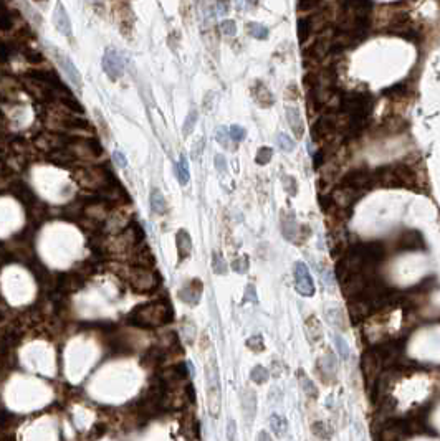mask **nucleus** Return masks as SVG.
I'll return each mask as SVG.
<instances>
[{
	"label": "nucleus",
	"instance_id": "nucleus-6",
	"mask_svg": "<svg viewBox=\"0 0 440 441\" xmlns=\"http://www.w3.org/2000/svg\"><path fill=\"white\" fill-rule=\"evenodd\" d=\"M339 185L364 193L372 185H376V182H374V172L366 171V168H353V171L342 175Z\"/></svg>",
	"mask_w": 440,
	"mask_h": 441
},
{
	"label": "nucleus",
	"instance_id": "nucleus-3",
	"mask_svg": "<svg viewBox=\"0 0 440 441\" xmlns=\"http://www.w3.org/2000/svg\"><path fill=\"white\" fill-rule=\"evenodd\" d=\"M78 162H86V164H98L105 157V149L95 138L88 135H70V142L67 146Z\"/></svg>",
	"mask_w": 440,
	"mask_h": 441
},
{
	"label": "nucleus",
	"instance_id": "nucleus-55",
	"mask_svg": "<svg viewBox=\"0 0 440 441\" xmlns=\"http://www.w3.org/2000/svg\"><path fill=\"white\" fill-rule=\"evenodd\" d=\"M113 159H114V162H116V165L118 167H126V157H124V154L122 152H119V151H114V154H113Z\"/></svg>",
	"mask_w": 440,
	"mask_h": 441
},
{
	"label": "nucleus",
	"instance_id": "nucleus-26",
	"mask_svg": "<svg viewBox=\"0 0 440 441\" xmlns=\"http://www.w3.org/2000/svg\"><path fill=\"white\" fill-rule=\"evenodd\" d=\"M305 330H306V335L309 342L313 344H318L323 339V329H321V324L320 321L316 319L315 316H309L308 319L305 321Z\"/></svg>",
	"mask_w": 440,
	"mask_h": 441
},
{
	"label": "nucleus",
	"instance_id": "nucleus-46",
	"mask_svg": "<svg viewBox=\"0 0 440 441\" xmlns=\"http://www.w3.org/2000/svg\"><path fill=\"white\" fill-rule=\"evenodd\" d=\"M245 135H247V131H245V127L238 126V124H234V126L230 127V138H232V141L242 142L245 139Z\"/></svg>",
	"mask_w": 440,
	"mask_h": 441
},
{
	"label": "nucleus",
	"instance_id": "nucleus-24",
	"mask_svg": "<svg viewBox=\"0 0 440 441\" xmlns=\"http://www.w3.org/2000/svg\"><path fill=\"white\" fill-rule=\"evenodd\" d=\"M287 118L291 126V131L295 132V135L298 139L303 138V132H305V124H303V118L298 108L295 106H287Z\"/></svg>",
	"mask_w": 440,
	"mask_h": 441
},
{
	"label": "nucleus",
	"instance_id": "nucleus-53",
	"mask_svg": "<svg viewBox=\"0 0 440 441\" xmlns=\"http://www.w3.org/2000/svg\"><path fill=\"white\" fill-rule=\"evenodd\" d=\"M204 144H205V139L204 138H200L196 144H194V151H192V157L194 159H197L200 154H202V151H204Z\"/></svg>",
	"mask_w": 440,
	"mask_h": 441
},
{
	"label": "nucleus",
	"instance_id": "nucleus-33",
	"mask_svg": "<svg viewBox=\"0 0 440 441\" xmlns=\"http://www.w3.org/2000/svg\"><path fill=\"white\" fill-rule=\"evenodd\" d=\"M247 31L254 38H257V40H265V38L268 37V28L262 23H255V22L247 23Z\"/></svg>",
	"mask_w": 440,
	"mask_h": 441
},
{
	"label": "nucleus",
	"instance_id": "nucleus-22",
	"mask_svg": "<svg viewBox=\"0 0 440 441\" xmlns=\"http://www.w3.org/2000/svg\"><path fill=\"white\" fill-rule=\"evenodd\" d=\"M53 23H55L56 30L60 31L61 35L71 37V22H70V17H68L67 10H65V7H63L60 2L56 4L55 12H53Z\"/></svg>",
	"mask_w": 440,
	"mask_h": 441
},
{
	"label": "nucleus",
	"instance_id": "nucleus-14",
	"mask_svg": "<svg viewBox=\"0 0 440 441\" xmlns=\"http://www.w3.org/2000/svg\"><path fill=\"white\" fill-rule=\"evenodd\" d=\"M131 255V263L133 266H142V268H152L156 264V258H154L151 248L147 246L144 242L139 243L138 246H134L133 251L129 253Z\"/></svg>",
	"mask_w": 440,
	"mask_h": 441
},
{
	"label": "nucleus",
	"instance_id": "nucleus-56",
	"mask_svg": "<svg viewBox=\"0 0 440 441\" xmlns=\"http://www.w3.org/2000/svg\"><path fill=\"white\" fill-rule=\"evenodd\" d=\"M235 431H237V428H235V421H234V420H230V421H229V428H227V439H229V441H235Z\"/></svg>",
	"mask_w": 440,
	"mask_h": 441
},
{
	"label": "nucleus",
	"instance_id": "nucleus-12",
	"mask_svg": "<svg viewBox=\"0 0 440 441\" xmlns=\"http://www.w3.org/2000/svg\"><path fill=\"white\" fill-rule=\"evenodd\" d=\"M103 70L113 81H118L124 73V60L114 48H106L103 56Z\"/></svg>",
	"mask_w": 440,
	"mask_h": 441
},
{
	"label": "nucleus",
	"instance_id": "nucleus-31",
	"mask_svg": "<svg viewBox=\"0 0 440 441\" xmlns=\"http://www.w3.org/2000/svg\"><path fill=\"white\" fill-rule=\"evenodd\" d=\"M174 168H176V175H177L180 185H185L187 182H189V165H187L185 155H180V162L179 164H174Z\"/></svg>",
	"mask_w": 440,
	"mask_h": 441
},
{
	"label": "nucleus",
	"instance_id": "nucleus-30",
	"mask_svg": "<svg viewBox=\"0 0 440 441\" xmlns=\"http://www.w3.org/2000/svg\"><path fill=\"white\" fill-rule=\"evenodd\" d=\"M20 53L23 55L25 60H27V63H30L34 68H38V64L43 63V55H42L38 50L32 48L30 45H28V47L22 48V50H20Z\"/></svg>",
	"mask_w": 440,
	"mask_h": 441
},
{
	"label": "nucleus",
	"instance_id": "nucleus-38",
	"mask_svg": "<svg viewBox=\"0 0 440 441\" xmlns=\"http://www.w3.org/2000/svg\"><path fill=\"white\" fill-rule=\"evenodd\" d=\"M271 157H273V151H271L270 147H260L257 151L255 162L258 165H265V164H268V162L271 160Z\"/></svg>",
	"mask_w": 440,
	"mask_h": 441
},
{
	"label": "nucleus",
	"instance_id": "nucleus-49",
	"mask_svg": "<svg viewBox=\"0 0 440 441\" xmlns=\"http://www.w3.org/2000/svg\"><path fill=\"white\" fill-rule=\"evenodd\" d=\"M328 316H329V319L333 321L334 326H338L339 329H346V327H348L346 324H342V322H344V314H342V311H341V309L336 308V309H334V316H333V314H329V313H328Z\"/></svg>",
	"mask_w": 440,
	"mask_h": 441
},
{
	"label": "nucleus",
	"instance_id": "nucleus-8",
	"mask_svg": "<svg viewBox=\"0 0 440 441\" xmlns=\"http://www.w3.org/2000/svg\"><path fill=\"white\" fill-rule=\"evenodd\" d=\"M48 48H50L51 58H53L55 63L61 68V71L65 73V76H67L68 80H70V83L73 84V86H76V88H80V89H81V86H83L81 75H80L78 68L75 66V63L71 61V58H70L67 53H63V51H61L60 48H56V47H48Z\"/></svg>",
	"mask_w": 440,
	"mask_h": 441
},
{
	"label": "nucleus",
	"instance_id": "nucleus-16",
	"mask_svg": "<svg viewBox=\"0 0 440 441\" xmlns=\"http://www.w3.org/2000/svg\"><path fill=\"white\" fill-rule=\"evenodd\" d=\"M316 372H318L320 379L325 382V384H334L336 382V362H334L333 354H326V355H323L321 359H318Z\"/></svg>",
	"mask_w": 440,
	"mask_h": 441
},
{
	"label": "nucleus",
	"instance_id": "nucleus-29",
	"mask_svg": "<svg viewBox=\"0 0 440 441\" xmlns=\"http://www.w3.org/2000/svg\"><path fill=\"white\" fill-rule=\"evenodd\" d=\"M298 380H300V384L303 387V392H305L306 397L318 398V388H316V385L311 382V379H309L303 370H298Z\"/></svg>",
	"mask_w": 440,
	"mask_h": 441
},
{
	"label": "nucleus",
	"instance_id": "nucleus-37",
	"mask_svg": "<svg viewBox=\"0 0 440 441\" xmlns=\"http://www.w3.org/2000/svg\"><path fill=\"white\" fill-rule=\"evenodd\" d=\"M407 93V88L404 83H397L394 84V86L384 89V96H387V98H392V99H399L402 98V96H405Z\"/></svg>",
	"mask_w": 440,
	"mask_h": 441
},
{
	"label": "nucleus",
	"instance_id": "nucleus-1",
	"mask_svg": "<svg viewBox=\"0 0 440 441\" xmlns=\"http://www.w3.org/2000/svg\"><path fill=\"white\" fill-rule=\"evenodd\" d=\"M174 311L167 299L151 301L134 308L129 314V322L142 329H156L172 322Z\"/></svg>",
	"mask_w": 440,
	"mask_h": 441
},
{
	"label": "nucleus",
	"instance_id": "nucleus-7",
	"mask_svg": "<svg viewBox=\"0 0 440 441\" xmlns=\"http://www.w3.org/2000/svg\"><path fill=\"white\" fill-rule=\"evenodd\" d=\"M374 352L379 357L383 367L384 365L391 367L400 360V355L404 352V342L400 339H386L374 347Z\"/></svg>",
	"mask_w": 440,
	"mask_h": 441
},
{
	"label": "nucleus",
	"instance_id": "nucleus-51",
	"mask_svg": "<svg viewBox=\"0 0 440 441\" xmlns=\"http://www.w3.org/2000/svg\"><path fill=\"white\" fill-rule=\"evenodd\" d=\"M300 98V91H298V88H296V84L295 83H291L290 86L287 88V91H285V99L287 101H295V99H298Z\"/></svg>",
	"mask_w": 440,
	"mask_h": 441
},
{
	"label": "nucleus",
	"instance_id": "nucleus-13",
	"mask_svg": "<svg viewBox=\"0 0 440 441\" xmlns=\"http://www.w3.org/2000/svg\"><path fill=\"white\" fill-rule=\"evenodd\" d=\"M397 248L402 251H417L425 248L424 236L417 230H405L397 238Z\"/></svg>",
	"mask_w": 440,
	"mask_h": 441
},
{
	"label": "nucleus",
	"instance_id": "nucleus-27",
	"mask_svg": "<svg viewBox=\"0 0 440 441\" xmlns=\"http://www.w3.org/2000/svg\"><path fill=\"white\" fill-rule=\"evenodd\" d=\"M27 212H28L30 222L35 223V225H40L45 220V217H47V213H48L47 205H45L43 202H40V200H35L34 203H30L27 207Z\"/></svg>",
	"mask_w": 440,
	"mask_h": 441
},
{
	"label": "nucleus",
	"instance_id": "nucleus-41",
	"mask_svg": "<svg viewBox=\"0 0 440 441\" xmlns=\"http://www.w3.org/2000/svg\"><path fill=\"white\" fill-rule=\"evenodd\" d=\"M333 341H334V344H336V349H338V352H339V355H341V359L342 360H348L349 359V346H348V342L342 339L341 335H334L333 337Z\"/></svg>",
	"mask_w": 440,
	"mask_h": 441
},
{
	"label": "nucleus",
	"instance_id": "nucleus-9",
	"mask_svg": "<svg viewBox=\"0 0 440 441\" xmlns=\"http://www.w3.org/2000/svg\"><path fill=\"white\" fill-rule=\"evenodd\" d=\"M113 12L116 15V20H118V28L121 31V35L126 38H131L133 28H134V15H133L131 5L128 4V0H116Z\"/></svg>",
	"mask_w": 440,
	"mask_h": 441
},
{
	"label": "nucleus",
	"instance_id": "nucleus-23",
	"mask_svg": "<svg viewBox=\"0 0 440 441\" xmlns=\"http://www.w3.org/2000/svg\"><path fill=\"white\" fill-rule=\"evenodd\" d=\"M164 359H166V349L149 347V349L146 350L144 357H142V367H146V368H156L159 365H163Z\"/></svg>",
	"mask_w": 440,
	"mask_h": 441
},
{
	"label": "nucleus",
	"instance_id": "nucleus-28",
	"mask_svg": "<svg viewBox=\"0 0 440 441\" xmlns=\"http://www.w3.org/2000/svg\"><path fill=\"white\" fill-rule=\"evenodd\" d=\"M151 209L154 213L158 215H164L167 212V203H166V198L163 195V192L159 189H152L151 190Z\"/></svg>",
	"mask_w": 440,
	"mask_h": 441
},
{
	"label": "nucleus",
	"instance_id": "nucleus-54",
	"mask_svg": "<svg viewBox=\"0 0 440 441\" xmlns=\"http://www.w3.org/2000/svg\"><path fill=\"white\" fill-rule=\"evenodd\" d=\"M215 167L218 172H227V162H225L224 155H215Z\"/></svg>",
	"mask_w": 440,
	"mask_h": 441
},
{
	"label": "nucleus",
	"instance_id": "nucleus-48",
	"mask_svg": "<svg viewBox=\"0 0 440 441\" xmlns=\"http://www.w3.org/2000/svg\"><path fill=\"white\" fill-rule=\"evenodd\" d=\"M283 184H285V190H287L290 195H296L298 185H296V179L295 177H291V175H285V177H283Z\"/></svg>",
	"mask_w": 440,
	"mask_h": 441
},
{
	"label": "nucleus",
	"instance_id": "nucleus-59",
	"mask_svg": "<svg viewBox=\"0 0 440 441\" xmlns=\"http://www.w3.org/2000/svg\"><path fill=\"white\" fill-rule=\"evenodd\" d=\"M247 2H248L250 5H257V2H258V0H247Z\"/></svg>",
	"mask_w": 440,
	"mask_h": 441
},
{
	"label": "nucleus",
	"instance_id": "nucleus-25",
	"mask_svg": "<svg viewBox=\"0 0 440 441\" xmlns=\"http://www.w3.org/2000/svg\"><path fill=\"white\" fill-rule=\"evenodd\" d=\"M176 246H177V253H179L180 261L185 258H189L191 251H192V240H191L189 231H185L182 228L176 233Z\"/></svg>",
	"mask_w": 440,
	"mask_h": 441
},
{
	"label": "nucleus",
	"instance_id": "nucleus-60",
	"mask_svg": "<svg viewBox=\"0 0 440 441\" xmlns=\"http://www.w3.org/2000/svg\"><path fill=\"white\" fill-rule=\"evenodd\" d=\"M88 2H89V4H100L101 0H88Z\"/></svg>",
	"mask_w": 440,
	"mask_h": 441
},
{
	"label": "nucleus",
	"instance_id": "nucleus-47",
	"mask_svg": "<svg viewBox=\"0 0 440 441\" xmlns=\"http://www.w3.org/2000/svg\"><path fill=\"white\" fill-rule=\"evenodd\" d=\"M220 30L225 37H234L237 33V25L234 20H224L220 23Z\"/></svg>",
	"mask_w": 440,
	"mask_h": 441
},
{
	"label": "nucleus",
	"instance_id": "nucleus-50",
	"mask_svg": "<svg viewBox=\"0 0 440 441\" xmlns=\"http://www.w3.org/2000/svg\"><path fill=\"white\" fill-rule=\"evenodd\" d=\"M234 269L237 273H247L248 269V258L247 256H242L240 259H235L234 261Z\"/></svg>",
	"mask_w": 440,
	"mask_h": 441
},
{
	"label": "nucleus",
	"instance_id": "nucleus-39",
	"mask_svg": "<svg viewBox=\"0 0 440 441\" xmlns=\"http://www.w3.org/2000/svg\"><path fill=\"white\" fill-rule=\"evenodd\" d=\"M197 118H199V114H197L196 109H192V111H191L189 114H187L185 122H184V126H182V134H184V135H189V134L194 131V126H196Z\"/></svg>",
	"mask_w": 440,
	"mask_h": 441
},
{
	"label": "nucleus",
	"instance_id": "nucleus-34",
	"mask_svg": "<svg viewBox=\"0 0 440 441\" xmlns=\"http://www.w3.org/2000/svg\"><path fill=\"white\" fill-rule=\"evenodd\" d=\"M296 31H298V38L301 43H306V40L309 38V33H311V25H309V17H300L298 20V28H296Z\"/></svg>",
	"mask_w": 440,
	"mask_h": 441
},
{
	"label": "nucleus",
	"instance_id": "nucleus-10",
	"mask_svg": "<svg viewBox=\"0 0 440 441\" xmlns=\"http://www.w3.org/2000/svg\"><path fill=\"white\" fill-rule=\"evenodd\" d=\"M381 368H383V364H381V360L376 355V352H374V349L366 350L361 357V370L369 388H372V385L376 384V380L379 379Z\"/></svg>",
	"mask_w": 440,
	"mask_h": 441
},
{
	"label": "nucleus",
	"instance_id": "nucleus-45",
	"mask_svg": "<svg viewBox=\"0 0 440 441\" xmlns=\"http://www.w3.org/2000/svg\"><path fill=\"white\" fill-rule=\"evenodd\" d=\"M95 121H96V126H98V129L101 131V134H103V138H106V139H109L111 138V134H109V127H108V124L105 122V119H103V116H101V113L100 111H95Z\"/></svg>",
	"mask_w": 440,
	"mask_h": 441
},
{
	"label": "nucleus",
	"instance_id": "nucleus-44",
	"mask_svg": "<svg viewBox=\"0 0 440 441\" xmlns=\"http://www.w3.org/2000/svg\"><path fill=\"white\" fill-rule=\"evenodd\" d=\"M215 139L220 142V144H222L224 147H229V141L232 139L230 138V129H227V127H224V126H220V127H217V132H215Z\"/></svg>",
	"mask_w": 440,
	"mask_h": 441
},
{
	"label": "nucleus",
	"instance_id": "nucleus-57",
	"mask_svg": "<svg viewBox=\"0 0 440 441\" xmlns=\"http://www.w3.org/2000/svg\"><path fill=\"white\" fill-rule=\"evenodd\" d=\"M257 441H271V438H270V434L267 431H260V433H258V436H257Z\"/></svg>",
	"mask_w": 440,
	"mask_h": 441
},
{
	"label": "nucleus",
	"instance_id": "nucleus-40",
	"mask_svg": "<svg viewBox=\"0 0 440 441\" xmlns=\"http://www.w3.org/2000/svg\"><path fill=\"white\" fill-rule=\"evenodd\" d=\"M247 347L250 349V350H254V352H263V349H265V342H263V337L260 335V334H257V335H252L250 339H247Z\"/></svg>",
	"mask_w": 440,
	"mask_h": 441
},
{
	"label": "nucleus",
	"instance_id": "nucleus-19",
	"mask_svg": "<svg viewBox=\"0 0 440 441\" xmlns=\"http://www.w3.org/2000/svg\"><path fill=\"white\" fill-rule=\"evenodd\" d=\"M10 193L18 200V202H22L25 207H28L30 203H34L37 200L30 187L27 184L20 182V180H12V182H10Z\"/></svg>",
	"mask_w": 440,
	"mask_h": 441
},
{
	"label": "nucleus",
	"instance_id": "nucleus-35",
	"mask_svg": "<svg viewBox=\"0 0 440 441\" xmlns=\"http://www.w3.org/2000/svg\"><path fill=\"white\" fill-rule=\"evenodd\" d=\"M212 269L215 275H225L227 273V263H225L224 256L218 251L212 253Z\"/></svg>",
	"mask_w": 440,
	"mask_h": 441
},
{
	"label": "nucleus",
	"instance_id": "nucleus-15",
	"mask_svg": "<svg viewBox=\"0 0 440 441\" xmlns=\"http://www.w3.org/2000/svg\"><path fill=\"white\" fill-rule=\"evenodd\" d=\"M250 93H252L254 101L260 108H270L275 103V98H273V94H271L270 88L262 80L254 81V84H252V88H250Z\"/></svg>",
	"mask_w": 440,
	"mask_h": 441
},
{
	"label": "nucleus",
	"instance_id": "nucleus-21",
	"mask_svg": "<svg viewBox=\"0 0 440 441\" xmlns=\"http://www.w3.org/2000/svg\"><path fill=\"white\" fill-rule=\"evenodd\" d=\"M240 405H242V412L243 417L247 420V423L254 421L255 412H257V395L255 392L248 390V388H243L240 392Z\"/></svg>",
	"mask_w": 440,
	"mask_h": 441
},
{
	"label": "nucleus",
	"instance_id": "nucleus-18",
	"mask_svg": "<svg viewBox=\"0 0 440 441\" xmlns=\"http://www.w3.org/2000/svg\"><path fill=\"white\" fill-rule=\"evenodd\" d=\"M281 233L283 236L290 240V242H298V235H300V228L301 226L296 223L293 212H281Z\"/></svg>",
	"mask_w": 440,
	"mask_h": 441
},
{
	"label": "nucleus",
	"instance_id": "nucleus-17",
	"mask_svg": "<svg viewBox=\"0 0 440 441\" xmlns=\"http://www.w3.org/2000/svg\"><path fill=\"white\" fill-rule=\"evenodd\" d=\"M202 289H204V286H202V281L200 280L189 281L187 284H184L182 289L179 291L180 301L191 304V306H196V304H199V301H200V296H202Z\"/></svg>",
	"mask_w": 440,
	"mask_h": 441
},
{
	"label": "nucleus",
	"instance_id": "nucleus-43",
	"mask_svg": "<svg viewBox=\"0 0 440 441\" xmlns=\"http://www.w3.org/2000/svg\"><path fill=\"white\" fill-rule=\"evenodd\" d=\"M313 433L321 439H328L331 436V431H329V428L326 426V423H323V421H318V423L313 425Z\"/></svg>",
	"mask_w": 440,
	"mask_h": 441
},
{
	"label": "nucleus",
	"instance_id": "nucleus-5",
	"mask_svg": "<svg viewBox=\"0 0 440 441\" xmlns=\"http://www.w3.org/2000/svg\"><path fill=\"white\" fill-rule=\"evenodd\" d=\"M207 375V405L209 412L213 418H218L220 408H222V390H220V377H218V367L215 364V359H210L209 364L205 365Z\"/></svg>",
	"mask_w": 440,
	"mask_h": 441
},
{
	"label": "nucleus",
	"instance_id": "nucleus-42",
	"mask_svg": "<svg viewBox=\"0 0 440 441\" xmlns=\"http://www.w3.org/2000/svg\"><path fill=\"white\" fill-rule=\"evenodd\" d=\"M278 146H280L281 151H285V152H291V151H293V149H295V141L291 139L288 134L280 132V134H278Z\"/></svg>",
	"mask_w": 440,
	"mask_h": 441
},
{
	"label": "nucleus",
	"instance_id": "nucleus-36",
	"mask_svg": "<svg viewBox=\"0 0 440 441\" xmlns=\"http://www.w3.org/2000/svg\"><path fill=\"white\" fill-rule=\"evenodd\" d=\"M250 379L254 380L255 384L262 385V384H265V382H267V380L270 379V372H268L265 367L257 365V367L252 368V372H250Z\"/></svg>",
	"mask_w": 440,
	"mask_h": 441
},
{
	"label": "nucleus",
	"instance_id": "nucleus-11",
	"mask_svg": "<svg viewBox=\"0 0 440 441\" xmlns=\"http://www.w3.org/2000/svg\"><path fill=\"white\" fill-rule=\"evenodd\" d=\"M293 276H295V288L301 296H313L315 294V283L311 273L305 263H295V269H293Z\"/></svg>",
	"mask_w": 440,
	"mask_h": 441
},
{
	"label": "nucleus",
	"instance_id": "nucleus-58",
	"mask_svg": "<svg viewBox=\"0 0 440 441\" xmlns=\"http://www.w3.org/2000/svg\"><path fill=\"white\" fill-rule=\"evenodd\" d=\"M34 2H37V4H43V5H45V4L48 2V0H34Z\"/></svg>",
	"mask_w": 440,
	"mask_h": 441
},
{
	"label": "nucleus",
	"instance_id": "nucleus-32",
	"mask_svg": "<svg viewBox=\"0 0 440 441\" xmlns=\"http://www.w3.org/2000/svg\"><path fill=\"white\" fill-rule=\"evenodd\" d=\"M270 426H271V430H273V433L276 434L278 438H281L288 430L287 420H285L283 417H280V415H273V417L270 418Z\"/></svg>",
	"mask_w": 440,
	"mask_h": 441
},
{
	"label": "nucleus",
	"instance_id": "nucleus-52",
	"mask_svg": "<svg viewBox=\"0 0 440 441\" xmlns=\"http://www.w3.org/2000/svg\"><path fill=\"white\" fill-rule=\"evenodd\" d=\"M215 7L218 14H227L230 10V2L229 0H215Z\"/></svg>",
	"mask_w": 440,
	"mask_h": 441
},
{
	"label": "nucleus",
	"instance_id": "nucleus-20",
	"mask_svg": "<svg viewBox=\"0 0 440 441\" xmlns=\"http://www.w3.org/2000/svg\"><path fill=\"white\" fill-rule=\"evenodd\" d=\"M48 160L58 167H73L75 164H78V159L75 157V154L71 152L68 147H61V149H56V151H51L48 154Z\"/></svg>",
	"mask_w": 440,
	"mask_h": 441
},
{
	"label": "nucleus",
	"instance_id": "nucleus-2",
	"mask_svg": "<svg viewBox=\"0 0 440 441\" xmlns=\"http://www.w3.org/2000/svg\"><path fill=\"white\" fill-rule=\"evenodd\" d=\"M71 179L78 184L81 189L91 190L100 193L109 185L116 182V177L113 175L111 168L105 164H93V165H83L75 167L71 171Z\"/></svg>",
	"mask_w": 440,
	"mask_h": 441
},
{
	"label": "nucleus",
	"instance_id": "nucleus-4",
	"mask_svg": "<svg viewBox=\"0 0 440 441\" xmlns=\"http://www.w3.org/2000/svg\"><path fill=\"white\" fill-rule=\"evenodd\" d=\"M122 278L129 283V286L134 293L146 294L152 293L159 286L161 276L152 268H142V266H131L126 268Z\"/></svg>",
	"mask_w": 440,
	"mask_h": 441
}]
</instances>
